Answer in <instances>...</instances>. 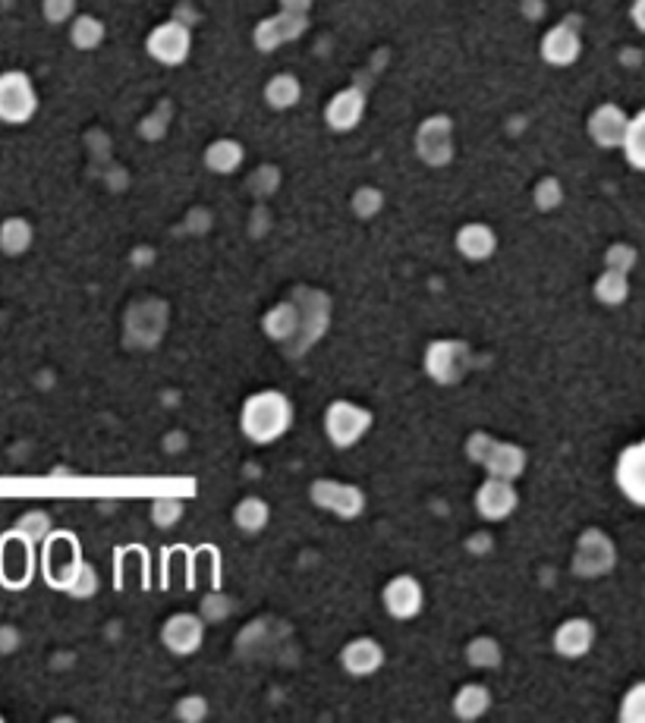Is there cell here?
Here are the masks:
<instances>
[{
  "label": "cell",
  "instance_id": "obj_1",
  "mask_svg": "<svg viewBox=\"0 0 645 723\" xmlns=\"http://www.w3.org/2000/svg\"><path fill=\"white\" fill-rule=\"evenodd\" d=\"M293 403L281 390H258L240 409V431L255 447H268L290 431Z\"/></svg>",
  "mask_w": 645,
  "mask_h": 723
},
{
  "label": "cell",
  "instance_id": "obj_2",
  "mask_svg": "<svg viewBox=\"0 0 645 723\" xmlns=\"http://www.w3.org/2000/svg\"><path fill=\"white\" fill-rule=\"evenodd\" d=\"M38 114V92L29 73L7 70L0 73V123L26 126Z\"/></svg>",
  "mask_w": 645,
  "mask_h": 723
},
{
  "label": "cell",
  "instance_id": "obj_3",
  "mask_svg": "<svg viewBox=\"0 0 645 723\" xmlns=\"http://www.w3.org/2000/svg\"><path fill=\"white\" fill-rule=\"evenodd\" d=\"M372 419L375 415L365 406H356L350 400H334L325 409V434L337 450H350L362 441L365 434H369Z\"/></svg>",
  "mask_w": 645,
  "mask_h": 723
},
{
  "label": "cell",
  "instance_id": "obj_4",
  "mask_svg": "<svg viewBox=\"0 0 645 723\" xmlns=\"http://www.w3.org/2000/svg\"><path fill=\"white\" fill-rule=\"evenodd\" d=\"M454 120L447 114L425 117L416 129V158L428 167H447L454 161Z\"/></svg>",
  "mask_w": 645,
  "mask_h": 723
},
{
  "label": "cell",
  "instance_id": "obj_5",
  "mask_svg": "<svg viewBox=\"0 0 645 723\" xmlns=\"http://www.w3.org/2000/svg\"><path fill=\"white\" fill-rule=\"evenodd\" d=\"M145 51L161 67H183L192 54V29L170 16L167 23L155 26L145 38Z\"/></svg>",
  "mask_w": 645,
  "mask_h": 723
},
{
  "label": "cell",
  "instance_id": "obj_6",
  "mask_svg": "<svg viewBox=\"0 0 645 723\" xmlns=\"http://www.w3.org/2000/svg\"><path fill=\"white\" fill-rule=\"evenodd\" d=\"M309 500L318 510L334 513L337 519L350 522L359 519L365 510V494L359 485H350V481H334V478H318L309 488Z\"/></svg>",
  "mask_w": 645,
  "mask_h": 723
},
{
  "label": "cell",
  "instance_id": "obj_7",
  "mask_svg": "<svg viewBox=\"0 0 645 723\" xmlns=\"http://www.w3.org/2000/svg\"><path fill=\"white\" fill-rule=\"evenodd\" d=\"M617 563V547L614 541L601 532V529H586L576 541V554H573V573L579 579H601L608 576Z\"/></svg>",
  "mask_w": 645,
  "mask_h": 723
},
{
  "label": "cell",
  "instance_id": "obj_8",
  "mask_svg": "<svg viewBox=\"0 0 645 723\" xmlns=\"http://www.w3.org/2000/svg\"><path fill=\"white\" fill-rule=\"evenodd\" d=\"M469 371V349L463 340H432L425 349V375L450 387L460 384Z\"/></svg>",
  "mask_w": 645,
  "mask_h": 723
},
{
  "label": "cell",
  "instance_id": "obj_9",
  "mask_svg": "<svg viewBox=\"0 0 645 723\" xmlns=\"http://www.w3.org/2000/svg\"><path fill=\"white\" fill-rule=\"evenodd\" d=\"M309 29V13H290V10H277L274 16L262 19L252 32V45L262 54H274L281 51L290 41H299Z\"/></svg>",
  "mask_w": 645,
  "mask_h": 723
},
{
  "label": "cell",
  "instance_id": "obj_10",
  "mask_svg": "<svg viewBox=\"0 0 645 723\" xmlns=\"http://www.w3.org/2000/svg\"><path fill=\"white\" fill-rule=\"evenodd\" d=\"M293 302L299 305V315H303V324H299V337H296V346H290V353H306V349L318 340L325 337L328 331V321H331V299L321 293V290H306L299 287L293 293Z\"/></svg>",
  "mask_w": 645,
  "mask_h": 723
},
{
  "label": "cell",
  "instance_id": "obj_11",
  "mask_svg": "<svg viewBox=\"0 0 645 723\" xmlns=\"http://www.w3.org/2000/svg\"><path fill=\"white\" fill-rule=\"evenodd\" d=\"M381 604H384V610H387V617H394V620H400V623H406V620H416L419 613H422V607H425V588H422V582L419 579H413V576H394L391 582L384 585V591H381Z\"/></svg>",
  "mask_w": 645,
  "mask_h": 723
},
{
  "label": "cell",
  "instance_id": "obj_12",
  "mask_svg": "<svg viewBox=\"0 0 645 723\" xmlns=\"http://www.w3.org/2000/svg\"><path fill=\"white\" fill-rule=\"evenodd\" d=\"M205 642V620L199 613H174V617H167V623L161 626V645L177 654V657H189L196 654Z\"/></svg>",
  "mask_w": 645,
  "mask_h": 723
},
{
  "label": "cell",
  "instance_id": "obj_13",
  "mask_svg": "<svg viewBox=\"0 0 645 723\" xmlns=\"http://www.w3.org/2000/svg\"><path fill=\"white\" fill-rule=\"evenodd\" d=\"M539 54H542V60L548 63V67H557V70L573 67V63L579 60V54H583V38H579V29L570 26V23L551 26L542 35Z\"/></svg>",
  "mask_w": 645,
  "mask_h": 723
},
{
  "label": "cell",
  "instance_id": "obj_14",
  "mask_svg": "<svg viewBox=\"0 0 645 723\" xmlns=\"http://www.w3.org/2000/svg\"><path fill=\"white\" fill-rule=\"evenodd\" d=\"M520 507V494H516L513 481L504 478H485V485L476 491V510L488 522H504Z\"/></svg>",
  "mask_w": 645,
  "mask_h": 723
},
{
  "label": "cell",
  "instance_id": "obj_15",
  "mask_svg": "<svg viewBox=\"0 0 645 723\" xmlns=\"http://www.w3.org/2000/svg\"><path fill=\"white\" fill-rule=\"evenodd\" d=\"M340 667L343 673H350L356 679L375 676L384 667V648L372 635H359V639L347 642L340 651Z\"/></svg>",
  "mask_w": 645,
  "mask_h": 723
},
{
  "label": "cell",
  "instance_id": "obj_16",
  "mask_svg": "<svg viewBox=\"0 0 645 723\" xmlns=\"http://www.w3.org/2000/svg\"><path fill=\"white\" fill-rule=\"evenodd\" d=\"M365 92L356 89V85H350V89H340L328 107H325V123L328 129H334V133H353V129L362 123L365 117Z\"/></svg>",
  "mask_w": 645,
  "mask_h": 723
},
{
  "label": "cell",
  "instance_id": "obj_17",
  "mask_svg": "<svg viewBox=\"0 0 645 723\" xmlns=\"http://www.w3.org/2000/svg\"><path fill=\"white\" fill-rule=\"evenodd\" d=\"M614 478H617L620 494L630 503H636V507H642L645 503V453H642V444H630L620 453Z\"/></svg>",
  "mask_w": 645,
  "mask_h": 723
},
{
  "label": "cell",
  "instance_id": "obj_18",
  "mask_svg": "<svg viewBox=\"0 0 645 723\" xmlns=\"http://www.w3.org/2000/svg\"><path fill=\"white\" fill-rule=\"evenodd\" d=\"M627 111L617 104H598L595 111L589 114V139L598 145V148H617L620 139H623V129H627Z\"/></svg>",
  "mask_w": 645,
  "mask_h": 723
},
{
  "label": "cell",
  "instance_id": "obj_19",
  "mask_svg": "<svg viewBox=\"0 0 645 723\" xmlns=\"http://www.w3.org/2000/svg\"><path fill=\"white\" fill-rule=\"evenodd\" d=\"M595 645V626L586 617H573L564 620L554 632V651L567 657V661H576V657H586Z\"/></svg>",
  "mask_w": 645,
  "mask_h": 723
},
{
  "label": "cell",
  "instance_id": "obj_20",
  "mask_svg": "<svg viewBox=\"0 0 645 723\" xmlns=\"http://www.w3.org/2000/svg\"><path fill=\"white\" fill-rule=\"evenodd\" d=\"M526 450L520 444L510 441H494V447L488 450V456L482 459V466L488 472V478H504V481H516L526 472Z\"/></svg>",
  "mask_w": 645,
  "mask_h": 723
},
{
  "label": "cell",
  "instance_id": "obj_21",
  "mask_svg": "<svg viewBox=\"0 0 645 723\" xmlns=\"http://www.w3.org/2000/svg\"><path fill=\"white\" fill-rule=\"evenodd\" d=\"M454 243H457V252L466 261H488L494 252H498V233L482 221H472V224H463L457 230Z\"/></svg>",
  "mask_w": 645,
  "mask_h": 723
},
{
  "label": "cell",
  "instance_id": "obj_22",
  "mask_svg": "<svg viewBox=\"0 0 645 723\" xmlns=\"http://www.w3.org/2000/svg\"><path fill=\"white\" fill-rule=\"evenodd\" d=\"M299 324H303V315H299V305L290 299V302H277L274 309L265 312L262 331L274 343H293L299 337Z\"/></svg>",
  "mask_w": 645,
  "mask_h": 723
},
{
  "label": "cell",
  "instance_id": "obj_23",
  "mask_svg": "<svg viewBox=\"0 0 645 723\" xmlns=\"http://www.w3.org/2000/svg\"><path fill=\"white\" fill-rule=\"evenodd\" d=\"M243 161H246V148L236 139H214L205 148V167L211 173H218V177H230V173L243 167Z\"/></svg>",
  "mask_w": 645,
  "mask_h": 723
},
{
  "label": "cell",
  "instance_id": "obj_24",
  "mask_svg": "<svg viewBox=\"0 0 645 723\" xmlns=\"http://www.w3.org/2000/svg\"><path fill=\"white\" fill-rule=\"evenodd\" d=\"M303 101V82H299L293 73H277L268 79L265 85V104L271 111H290Z\"/></svg>",
  "mask_w": 645,
  "mask_h": 723
},
{
  "label": "cell",
  "instance_id": "obj_25",
  "mask_svg": "<svg viewBox=\"0 0 645 723\" xmlns=\"http://www.w3.org/2000/svg\"><path fill=\"white\" fill-rule=\"evenodd\" d=\"M32 243H35V227L26 217H7V221L0 224V252L4 255L19 258L32 249Z\"/></svg>",
  "mask_w": 645,
  "mask_h": 723
},
{
  "label": "cell",
  "instance_id": "obj_26",
  "mask_svg": "<svg viewBox=\"0 0 645 723\" xmlns=\"http://www.w3.org/2000/svg\"><path fill=\"white\" fill-rule=\"evenodd\" d=\"M271 522V507L262 500V497H243L240 503L233 507V525L246 535H258L265 532Z\"/></svg>",
  "mask_w": 645,
  "mask_h": 723
},
{
  "label": "cell",
  "instance_id": "obj_27",
  "mask_svg": "<svg viewBox=\"0 0 645 723\" xmlns=\"http://www.w3.org/2000/svg\"><path fill=\"white\" fill-rule=\"evenodd\" d=\"M491 711V689L482 683H466L454 695V714L460 720H479Z\"/></svg>",
  "mask_w": 645,
  "mask_h": 723
},
{
  "label": "cell",
  "instance_id": "obj_28",
  "mask_svg": "<svg viewBox=\"0 0 645 723\" xmlns=\"http://www.w3.org/2000/svg\"><path fill=\"white\" fill-rule=\"evenodd\" d=\"M104 35H107L104 23L92 13H76L70 19V41L76 51H98L104 45Z\"/></svg>",
  "mask_w": 645,
  "mask_h": 723
},
{
  "label": "cell",
  "instance_id": "obj_29",
  "mask_svg": "<svg viewBox=\"0 0 645 723\" xmlns=\"http://www.w3.org/2000/svg\"><path fill=\"white\" fill-rule=\"evenodd\" d=\"M623 151V158L633 170H645V114H633L627 120V129H623V139L617 145Z\"/></svg>",
  "mask_w": 645,
  "mask_h": 723
},
{
  "label": "cell",
  "instance_id": "obj_30",
  "mask_svg": "<svg viewBox=\"0 0 645 723\" xmlns=\"http://www.w3.org/2000/svg\"><path fill=\"white\" fill-rule=\"evenodd\" d=\"M592 293H595V299L601 305H623L630 299V274L605 268V271H601V277L595 280Z\"/></svg>",
  "mask_w": 645,
  "mask_h": 723
},
{
  "label": "cell",
  "instance_id": "obj_31",
  "mask_svg": "<svg viewBox=\"0 0 645 723\" xmlns=\"http://www.w3.org/2000/svg\"><path fill=\"white\" fill-rule=\"evenodd\" d=\"M51 529H54V519L45 510H32V513H23L16 519L13 535L32 547V544H45L51 538Z\"/></svg>",
  "mask_w": 645,
  "mask_h": 723
},
{
  "label": "cell",
  "instance_id": "obj_32",
  "mask_svg": "<svg viewBox=\"0 0 645 723\" xmlns=\"http://www.w3.org/2000/svg\"><path fill=\"white\" fill-rule=\"evenodd\" d=\"M466 661H469V667H479V670L501 667V661H504L501 642L491 639V635H476V639L466 645Z\"/></svg>",
  "mask_w": 645,
  "mask_h": 723
},
{
  "label": "cell",
  "instance_id": "obj_33",
  "mask_svg": "<svg viewBox=\"0 0 645 723\" xmlns=\"http://www.w3.org/2000/svg\"><path fill=\"white\" fill-rule=\"evenodd\" d=\"M63 591H67L70 598H76V601H89V598H95L98 595V573L89 566V563H76L73 566V573L63 579V585H60Z\"/></svg>",
  "mask_w": 645,
  "mask_h": 723
},
{
  "label": "cell",
  "instance_id": "obj_34",
  "mask_svg": "<svg viewBox=\"0 0 645 723\" xmlns=\"http://www.w3.org/2000/svg\"><path fill=\"white\" fill-rule=\"evenodd\" d=\"M350 208L359 221H372V217H378L384 208V192L378 186H359L350 199Z\"/></svg>",
  "mask_w": 645,
  "mask_h": 723
},
{
  "label": "cell",
  "instance_id": "obj_35",
  "mask_svg": "<svg viewBox=\"0 0 645 723\" xmlns=\"http://www.w3.org/2000/svg\"><path fill=\"white\" fill-rule=\"evenodd\" d=\"M532 202H535V208L545 211V214L561 208V205H564V186H561V180H557V177H545V180L535 183Z\"/></svg>",
  "mask_w": 645,
  "mask_h": 723
},
{
  "label": "cell",
  "instance_id": "obj_36",
  "mask_svg": "<svg viewBox=\"0 0 645 723\" xmlns=\"http://www.w3.org/2000/svg\"><path fill=\"white\" fill-rule=\"evenodd\" d=\"M183 513H186V503L180 497H158L152 503V522L158 529H174V525H180Z\"/></svg>",
  "mask_w": 645,
  "mask_h": 723
},
{
  "label": "cell",
  "instance_id": "obj_37",
  "mask_svg": "<svg viewBox=\"0 0 645 723\" xmlns=\"http://www.w3.org/2000/svg\"><path fill=\"white\" fill-rule=\"evenodd\" d=\"M208 711H211V705L205 695H183L174 705V717L183 723H202L208 717Z\"/></svg>",
  "mask_w": 645,
  "mask_h": 723
},
{
  "label": "cell",
  "instance_id": "obj_38",
  "mask_svg": "<svg viewBox=\"0 0 645 723\" xmlns=\"http://www.w3.org/2000/svg\"><path fill=\"white\" fill-rule=\"evenodd\" d=\"M620 720H627V723H642L645 720V686L636 683L627 695H623L620 701Z\"/></svg>",
  "mask_w": 645,
  "mask_h": 723
},
{
  "label": "cell",
  "instance_id": "obj_39",
  "mask_svg": "<svg viewBox=\"0 0 645 723\" xmlns=\"http://www.w3.org/2000/svg\"><path fill=\"white\" fill-rule=\"evenodd\" d=\"M76 13H79L76 0H41V16H45L51 26H67Z\"/></svg>",
  "mask_w": 645,
  "mask_h": 723
},
{
  "label": "cell",
  "instance_id": "obj_40",
  "mask_svg": "<svg viewBox=\"0 0 645 723\" xmlns=\"http://www.w3.org/2000/svg\"><path fill=\"white\" fill-rule=\"evenodd\" d=\"M636 258H639V252H636L630 243H614V246L605 252V268L630 274V271L636 268Z\"/></svg>",
  "mask_w": 645,
  "mask_h": 723
},
{
  "label": "cell",
  "instance_id": "obj_41",
  "mask_svg": "<svg viewBox=\"0 0 645 723\" xmlns=\"http://www.w3.org/2000/svg\"><path fill=\"white\" fill-rule=\"evenodd\" d=\"M494 447V437L488 434V431H472L469 437H466V456L472 459V463H479L482 466V459L488 456V450Z\"/></svg>",
  "mask_w": 645,
  "mask_h": 723
},
{
  "label": "cell",
  "instance_id": "obj_42",
  "mask_svg": "<svg viewBox=\"0 0 645 723\" xmlns=\"http://www.w3.org/2000/svg\"><path fill=\"white\" fill-rule=\"evenodd\" d=\"M230 613V601L224 598V595H208L205 601H202V613L199 617L202 620H224Z\"/></svg>",
  "mask_w": 645,
  "mask_h": 723
},
{
  "label": "cell",
  "instance_id": "obj_43",
  "mask_svg": "<svg viewBox=\"0 0 645 723\" xmlns=\"http://www.w3.org/2000/svg\"><path fill=\"white\" fill-rule=\"evenodd\" d=\"M23 645V635L16 626H0V654H13Z\"/></svg>",
  "mask_w": 645,
  "mask_h": 723
},
{
  "label": "cell",
  "instance_id": "obj_44",
  "mask_svg": "<svg viewBox=\"0 0 645 723\" xmlns=\"http://www.w3.org/2000/svg\"><path fill=\"white\" fill-rule=\"evenodd\" d=\"M281 10H290V13H309L315 0H277Z\"/></svg>",
  "mask_w": 645,
  "mask_h": 723
},
{
  "label": "cell",
  "instance_id": "obj_45",
  "mask_svg": "<svg viewBox=\"0 0 645 723\" xmlns=\"http://www.w3.org/2000/svg\"><path fill=\"white\" fill-rule=\"evenodd\" d=\"M630 16H633V26H636L639 32H645V0H633Z\"/></svg>",
  "mask_w": 645,
  "mask_h": 723
},
{
  "label": "cell",
  "instance_id": "obj_46",
  "mask_svg": "<svg viewBox=\"0 0 645 723\" xmlns=\"http://www.w3.org/2000/svg\"><path fill=\"white\" fill-rule=\"evenodd\" d=\"M539 7H542V0H526V16H529V19H539V13H542Z\"/></svg>",
  "mask_w": 645,
  "mask_h": 723
},
{
  "label": "cell",
  "instance_id": "obj_47",
  "mask_svg": "<svg viewBox=\"0 0 645 723\" xmlns=\"http://www.w3.org/2000/svg\"><path fill=\"white\" fill-rule=\"evenodd\" d=\"M0 720H4V714H0Z\"/></svg>",
  "mask_w": 645,
  "mask_h": 723
}]
</instances>
